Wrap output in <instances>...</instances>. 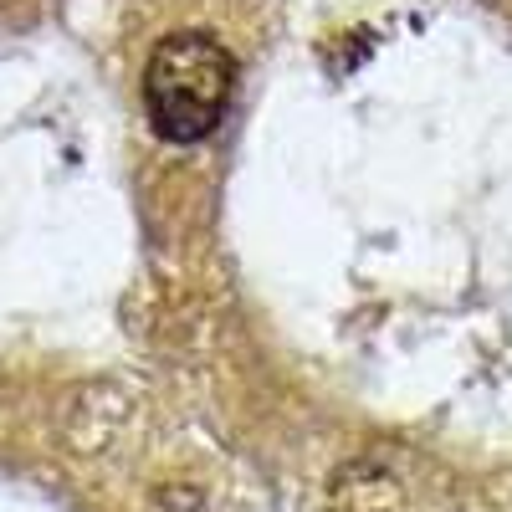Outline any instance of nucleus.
<instances>
[{
    "mask_svg": "<svg viewBox=\"0 0 512 512\" xmlns=\"http://www.w3.org/2000/svg\"><path fill=\"white\" fill-rule=\"evenodd\" d=\"M236 93V57L205 31L164 36L144 67V108L169 144H200L216 134Z\"/></svg>",
    "mask_w": 512,
    "mask_h": 512,
    "instance_id": "f257e3e1",
    "label": "nucleus"
},
{
    "mask_svg": "<svg viewBox=\"0 0 512 512\" xmlns=\"http://www.w3.org/2000/svg\"><path fill=\"white\" fill-rule=\"evenodd\" d=\"M328 512H405V497L379 461H349L328 482Z\"/></svg>",
    "mask_w": 512,
    "mask_h": 512,
    "instance_id": "f03ea898",
    "label": "nucleus"
}]
</instances>
